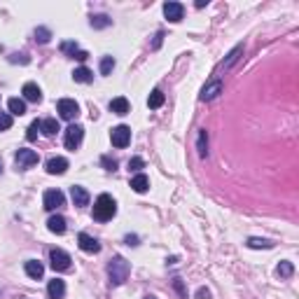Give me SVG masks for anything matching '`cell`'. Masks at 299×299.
<instances>
[{"label": "cell", "instance_id": "cell-1", "mask_svg": "<svg viewBox=\"0 0 299 299\" xmlns=\"http://www.w3.org/2000/svg\"><path fill=\"white\" fill-rule=\"evenodd\" d=\"M115 213H117V203H115V199L110 194H101L96 201H94V220L107 222V220L115 217Z\"/></svg>", "mask_w": 299, "mask_h": 299}, {"label": "cell", "instance_id": "cell-2", "mask_svg": "<svg viewBox=\"0 0 299 299\" xmlns=\"http://www.w3.org/2000/svg\"><path fill=\"white\" fill-rule=\"evenodd\" d=\"M128 274H131V267H128V262L122 255L110 259V264H107V276H110V283H112V285H122L128 278Z\"/></svg>", "mask_w": 299, "mask_h": 299}, {"label": "cell", "instance_id": "cell-3", "mask_svg": "<svg viewBox=\"0 0 299 299\" xmlns=\"http://www.w3.org/2000/svg\"><path fill=\"white\" fill-rule=\"evenodd\" d=\"M70 255L65 253V250H61V248H52L49 250V264H52L54 271H68L70 269Z\"/></svg>", "mask_w": 299, "mask_h": 299}, {"label": "cell", "instance_id": "cell-4", "mask_svg": "<svg viewBox=\"0 0 299 299\" xmlns=\"http://www.w3.org/2000/svg\"><path fill=\"white\" fill-rule=\"evenodd\" d=\"M82 138H85V128L80 124H70L65 128V148L68 150H77L82 145Z\"/></svg>", "mask_w": 299, "mask_h": 299}, {"label": "cell", "instance_id": "cell-5", "mask_svg": "<svg viewBox=\"0 0 299 299\" xmlns=\"http://www.w3.org/2000/svg\"><path fill=\"white\" fill-rule=\"evenodd\" d=\"M56 110H59V115L68 122H73L77 115H80V106L75 103L73 98H61L59 103H56Z\"/></svg>", "mask_w": 299, "mask_h": 299}, {"label": "cell", "instance_id": "cell-6", "mask_svg": "<svg viewBox=\"0 0 299 299\" xmlns=\"http://www.w3.org/2000/svg\"><path fill=\"white\" fill-rule=\"evenodd\" d=\"M110 140H112V145L115 148H127L128 143H131V128L127 124H119L110 131Z\"/></svg>", "mask_w": 299, "mask_h": 299}, {"label": "cell", "instance_id": "cell-7", "mask_svg": "<svg viewBox=\"0 0 299 299\" xmlns=\"http://www.w3.org/2000/svg\"><path fill=\"white\" fill-rule=\"evenodd\" d=\"M65 203V196L61 190H47L44 192V208L47 211H56V208H61Z\"/></svg>", "mask_w": 299, "mask_h": 299}, {"label": "cell", "instance_id": "cell-8", "mask_svg": "<svg viewBox=\"0 0 299 299\" xmlns=\"http://www.w3.org/2000/svg\"><path fill=\"white\" fill-rule=\"evenodd\" d=\"M38 159H40V157H38V152H35V150H19V152H17V166H19V169H31V166H35V164H38Z\"/></svg>", "mask_w": 299, "mask_h": 299}, {"label": "cell", "instance_id": "cell-9", "mask_svg": "<svg viewBox=\"0 0 299 299\" xmlns=\"http://www.w3.org/2000/svg\"><path fill=\"white\" fill-rule=\"evenodd\" d=\"M44 169L49 175H64L68 171V159L65 157H52V159L44 164Z\"/></svg>", "mask_w": 299, "mask_h": 299}, {"label": "cell", "instance_id": "cell-10", "mask_svg": "<svg viewBox=\"0 0 299 299\" xmlns=\"http://www.w3.org/2000/svg\"><path fill=\"white\" fill-rule=\"evenodd\" d=\"M77 243H80V248H82L85 253H89V255H94V253H98V250H101V243H98L94 236L85 234V232L77 236Z\"/></svg>", "mask_w": 299, "mask_h": 299}, {"label": "cell", "instance_id": "cell-11", "mask_svg": "<svg viewBox=\"0 0 299 299\" xmlns=\"http://www.w3.org/2000/svg\"><path fill=\"white\" fill-rule=\"evenodd\" d=\"M164 14H166L169 21L178 23L182 19V14H185V7H182V2H166L164 5Z\"/></svg>", "mask_w": 299, "mask_h": 299}, {"label": "cell", "instance_id": "cell-12", "mask_svg": "<svg viewBox=\"0 0 299 299\" xmlns=\"http://www.w3.org/2000/svg\"><path fill=\"white\" fill-rule=\"evenodd\" d=\"M21 94L26 101H31V103H40L43 101V91H40V86L35 85V82H26L21 89Z\"/></svg>", "mask_w": 299, "mask_h": 299}, {"label": "cell", "instance_id": "cell-13", "mask_svg": "<svg viewBox=\"0 0 299 299\" xmlns=\"http://www.w3.org/2000/svg\"><path fill=\"white\" fill-rule=\"evenodd\" d=\"M47 295H49V299H64L65 297V283L64 280H59V278L49 280V285H47Z\"/></svg>", "mask_w": 299, "mask_h": 299}, {"label": "cell", "instance_id": "cell-14", "mask_svg": "<svg viewBox=\"0 0 299 299\" xmlns=\"http://www.w3.org/2000/svg\"><path fill=\"white\" fill-rule=\"evenodd\" d=\"M222 91V82L220 80H211L208 85L203 86V91H201V101H213L217 94Z\"/></svg>", "mask_w": 299, "mask_h": 299}, {"label": "cell", "instance_id": "cell-15", "mask_svg": "<svg viewBox=\"0 0 299 299\" xmlns=\"http://www.w3.org/2000/svg\"><path fill=\"white\" fill-rule=\"evenodd\" d=\"M47 229L52 232V234H65V217L64 215H52L49 220H47Z\"/></svg>", "mask_w": 299, "mask_h": 299}, {"label": "cell", "instance_id": "cell-16", "mask_svg": "<svg viewBox=\"0 0 299 299\" xmlns=\"http://www.w3.org/2000/svg\"><path fill=\"white\" fill-rule=\"evenodd\" d=\"M70 196H73L75 206H86V203H89V192H86L85 187H80V185H73V187H70Z\"/></svg>", "mask_w": 299, "mask_h": 299}, {"label": "cell", "instance_id": "cell-17", "mask_svg": "<svg viewBox=\"0 0 299 299\" xmlns=\"http://www.w3.org/2000/svg\"><path fill=\"white\" fill-rule=\"evenodd\" d=\"M110 110H112L115 115H127L128 110H131V106H128V101L124 96H117L110 101Z\"/></svg>", "mask_w": 299, "mask_h": 299}, {"label": "cell", "instance_id": "cell-18", "mask_svg": "<svg viewBox=\"0 0 299 299\" xmlns=\"http://www.w3.org/2000/svg\"><path fill=\"white\" fill-rule=\"evenodd\" d=\"M131 190L133 192H138V194H145L150 190V180H148V175H143V173H138L133 180H131Z\"/></svg>", "mask_w": 299, "mask_h": 299}, {"label": "cell", "instance_id": "cell-19", "mask_svg": "<svg viewBox=\"0 0 299 299\" xmlns=\"http://www.w3.org/2000/svg\"><path fill=\"white\" fill-rule=\"evenodd\" d=\"M73 80L75 82H80V85H89V82L94 80V73H91L89 68H85V65H80V68H75Z\"/></svg>", "mask_w": 299, "mask_h": 299}, {"label": "cell", "instance_id": "cell-20", "mask_svg": "<svg viewBox=\"0 0 299 299\" xmlns=\"http://www.w3.org/2000/svg\"><path fill=\"white\" fill-rule=\"evenodd\" d=\"M26 274H28V276L31 278H35V280H38V278H43V274H44V267H43V262H38V259H31V262H26Z\"/></svg>", "mask_w": 299, "mask_h": 299}, {"label": "cell", "instance_id": "cell-21", "mask_svg": "<svg viewBox=\"0 0 299 299\" xmlns=\"http://www.w3.org/2000/svg\"><path fill=\"white\" fill-rule=\"evenodd\" d=\"M40 131H43L44 136L52 138V136H56L61 128H59V122H56V119H44V122H40Z\"/></svg>", "mask_w": 299, "mask_h": 299}, {"label": "cell", "instance_id": "cell-22", "mask_svg": "<svg viewBox=\"0 0 299 299\" xmlns=\"http://www.w3.org/2000/svg\"><path fill=\"white\" fill-rule=\"evenodd\" d=\"M7 107H10L12 115L21 117L23 112H26V101H23V98H10V101H7Z\"/></svg>", "mask_w": 299, "mask_h": 299}, {"label": "cell", "instance_id": "cell-23", "mask_svg": "<svg viewBox=\"0 0 299 299\" xmlns=\"http://www.w3.org/2000/svg\"><path fill=\"white\" fill-rule=\"evenodd\" d=\"M148 106L152 107V110H157V107L164 106V94H161V89H154L152 94H150L148 98Z\"/></svg>", "mask_w": 299, "mask_h": 299}, {"label": "cell", "instance_id": "cell-24", "mask_svg": "<svg viewBox=\"0 0 299 299\" xmlns=\"http://www.w3.org/2000/svg\"><path fill=\"white\" fill-rule=\"evenodd\" d=\"M241 52H243V47H241V44H238V47H234V49L229 52V56H227V61L222 64L224 70H227V68H232V65H234L236 61H238V56H241Z\"/></svg>", "mask_w": 299, "mask_h": 299}, {"label": "cell", "instance_id": "cell-25", "mask_svg": "<svg viewBox=\"0 0 299 299\" xmlns=\"http://www.w3.org/2000/svg\"><path fill=\"white\" fill-rule=\"evenodd\" d=\"M248 248H253V250L264 248V250H269V248H274V243L267 241V238H248Z\"/></svg>", "mask_w": 299, "mask_h": 299}, {"label": "cell", "instance_id": "cell-26", "mask_svg": "<svg viewBox=\"0 0 299 299\" xmlns=\"http://www.w3.org/2000/svg\"><path fill=\"white\" fill-rule=\"evenodd\" d=\"M112 23V19H107L106 14H98V17H91V28H107Z\"/></svg>", "mask_w": 299, "mask_h": 299}, {"label": "cell", "instance_id": "cell-27", "mask_svg": "<svg viewBox=\"0 0 299 299\" xmlns=\"http://www.w3.org/2000/svg\"><path fill=\"white\" fill-rule=\"evenodd\" d=\"M49 38H52V33H49V28H35V40L40 44H44V43H49Z\"/></svg>", "mask_w": 299, "mask_h": 299}, {"label": "cell", "instance_id": "cell-28", "mask_svg": "<svg viewBox=\"0 0 299 299\" xmlns=\"http://www.w3.org/2000/svg\"><path fill=\"white\" fill-rule=\"evenodd\" d=\"M112 68H115V59H112V56H106V59L101 61V75H110Z\"/></svg>", "mask_w": 299, "mask_h": 299}, {"label": "cell", "instance_id": "cell-29", "mask_svg": "<svg viewBox=\"0 0 299 299\" xmlns=\"http://www.w3.org/2000/svg\"><path fill=\"white\" fill-rule=\"evenodd\" d=\"M208 133H206V131H201V133H199V154H201V157H206V154H208Z\"/></svg>", "mask_w": 299, "mask_h": 299}, {"label": "cell", "instance_id": "cell-30", "mask_svg": "<svg viewBox=\"0 0 299 299\" xmlns=\"http://www.w3.org/2000/svg\"><path fill=\"white\" fill-rule=\"evenodd\" d=\"M278 274H280V276H292V274H295V267H292V262H280V264H278Z\"/></svg>", "mask_w": 299, "mask_h": 299}, {"label": "cell", "instance_id": "cell-31", "mask_svg": "<svg viewBox=\"0 0 299 299\" xmlns=\"http://www.w3.org/2000/svg\"><path fill=\"white\" fill-rule=\"evenodd\" d=\"M38 131H40V122L35 119L31 127H28V131H26V138H28V140H35V138H38Z\"/></svg>", "mask_w": 299, "mask_h": 299}, {"label": "cell", "instance_id": "cell-32", "mask_svg": "<svg viewBox=\"0 0 299 299\" xmlns=\"http://www.w3.org/2000/svg\"><path fill=\"white\" fill-rule=\"evenodd\" d=\"M12 127V115L7 112H0V131H7Z\"/></svg>", "mask_w": 299, "mask_h": 299}, {"label": "cell", "instance_id": "cell-33", "mask_svg": "<svg viewBox=\"0 0 299 299\" xmlns=\"http://www.w3.org/2000/svg\"><path fill=\"white\" fill-rule=\"evenodd\" d=\"M145 166V161L140 159V157H133V159H128V171H140Z\"/></svg>", "mask_w": 299, "mask_h": 299}, {"label": "cell", "instance_id": "cell-34", "mask_svg": "<svg viewBox=\"0 0 299 299\" xmlns=\"http://www.w3.org/2000/svg\"><path fill=\"white\" fill-rule=\"evenodd\" d=\"M61 49H64L65 54H70V56H75V54L80 52V47H77L75 43H64V44H61Z\"/></svg>", "mask_w": 299, "mask_h": 299}, {"label": "cell", "instance_id": "cell-35", "mask_svg": "<svg viewBox=\"0 0 299 299\" xmlns=\"http://www.w3.org/2000/svg\"><path fill=\"white\" fill-rule=\"evenodd\" d=\"M103 164L107 166V171H115V169H117V161L110 159V157H103Z\"/></svg>", "mask_w": 299, "mask_h": 299}, {"label": "cell", "instance_id": "cell-36", "mask_svg": "<svg viewBox=\"0 0 299 299\" xmlns=\"http://www.w3.org/2000/svg\"><path fill=\"white\" fill-rule=\"evenodd\" d=\"M161 40H164V33H157V35H154V43H152V49H157V47H159L161 44Z\"/></svg>", "mask_w": 299, "mask_h": 299}, {"label": "cell", "instance_id": "cell-37", "mask_svg": "<svg viewBox=\"0 0 299 299\" xmlns=\"http://www.w3.org/2000/svg\"><path fill=\"white\" fill-rule=\"evenodd\" d=\"M196 297H199V299H208V297H211V292H208L206 288H199V290H196Z\"/></svg>", "mask_w": 299, "mask_h": 299}, {"label": "cell", "instance_id": "cell-38", "mask_svg": "<svg viewBox=\"0 0 299 299\" xmlns=\"http://www.w3.org/2000/svg\"><path fill=\"white\" fill-rule=\"evenodd\" d=\"M173 283H175V290H178V292H180L182 297H187V292H185V288H182V283H180V278H175V280H173Z\"/></svg>", "mask_w": 299, "mask_h": 299}, {"label": "cell", "instance_id": "cell-39", "mask_svg": "<svg viewBox=\"0 0 299 299\" xmlns=\"http://www.w3.org/2000/svg\"><path fill=\"white\" fill-rule=\"evenodd\" d=\"M127 243L128 246H138V236H127Z\"/></svg>", "mask_w": 299, "mask_h": 299}, {"label": "cell", "instance_id": "cell-40", "mask_svg": "<svg viewBox=\"0 0 299 299\" xmlns=\"http://www.w3.org/2000/svg\"><path fill=\"white\" fill-rule=\"evenodd\" d=\"M145 299H157V297H150V295H148V297H145Z\"/></svg>", "mask_w": 299, "mask_h": 299}, {"label": "cell", "instance_id": "cell-41", "mask_svg": "<svg viewBox=\"0 0 299 299\" xmlns=\"http://www.w3.org/2000/svg\"><path fill=\"white\" fill-rule=\"evenodd\" d=\"M0 171H2V164H0Z\"/></svg>", "mask_w": 299, "mask_h": 299}]
</instances>
